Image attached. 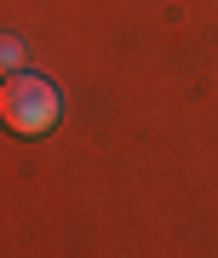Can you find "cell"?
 Wrapping results in <instances>:
<instances>
[{
  "instance_id": "obj_2",
  "label": "cell",
  "mask_w": 218,
  "mask_h": 258,
  "mask_svg": "<svg viewBox=\"0 0 218 258\" xmlns=\"http://www.w3.org/2000/svg\"><path fill=\"white\" fill-rule=\"evenodd\" d=\"M23 57H29V52H23V40H18V35H0V81L23 69Z\"/></svg>"
},
{
  "instance_id": "obj_1",
  "label": "cell",
  "mask_w": 218,
  "mask_h": 258,
  "mask_svg": "<svg viewBox=\"0 0 218 258\" xmlns=\"http://www.w3.org/2000/svg\"><path fill=\"white\" fill-rule=\"evenodd\" d=\"M58 115H64V98H58L52 81H40V75H6L0 81V126L18 132V138H40V132L58 126Z\"/></svg>"
}]
</instances>
